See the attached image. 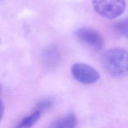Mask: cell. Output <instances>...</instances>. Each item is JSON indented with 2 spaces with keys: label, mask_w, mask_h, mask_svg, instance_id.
I'll use <instances>...</instances> for the list:
<instances>
[{
  "label": "cell",
  "mask_w": 128,
  "mask_h": 128,
  "mask_svg": "<svg viewBox=\"0 0 128 128\" xmlns=\"http://www.w3.org/2000/svg\"><path fill=\"white\" fill-rule=\"evenodd\" d=\"M101 64L109 74L124 77L128 73V52L121 48L109 50L102 56Z\"/></svg>",
  "instance_id": "1"
},
{
  "label": "cell",
  "mask_w": 128,
  "mask_h": 128,
  "mask_svg": "<svg viewBox=\"0 0 128 128\" xmlns=\"http://www.w3.org/2000/svg\"><path fill=\"white\" fill-rule=\"evenodd\" d=\"M92 7L101 17L112 20L121 16L126 9L124 0H92Z\"/></svg>",
  "instance_id": "2"
},
{
  "label": "cell",
  "mask_w": 128,
  "mask_h": 128,
  "mask_svg": "<svg viewBox=\"0 0 128 128\" xmlns=\"http://www.w3.org/2000/svg\"><path fill=\"white\" fill-rule=\"evenodd\" d=\"M71 73L78 81L84 84L95 83L100 78V74L94 68L83 62L74 64Z\"/></svg>",
  "instance_id": "3"
},
{
  "label": "cell",
  "mask_w": 128,
  "mask_h": 128,
  "mask_svg": "<svg viewBox=\"0 0 128 128\" xmlns=\"http://www.w3.org/2000/svg\"><path fill=\"white\" fill-rule=\"evenodd\" d=\"M76 36L80 42L94 50H101L104 46L103 38L94 29L80 28L76 31Z\"/></svg>",
  "instance_id": "4"
},
{
  "label": "cell",
  "mask_w": 128,
  "mask_h": 128,
  "mask_svg": "<svg viewBox=\"0 0 128 128\" xmlns=\"http://www.w3.org/2000/svg\"><path fill=\"white\" fill-rule=\"evenodd\" d=\"M61 55L55 46H50L44 50L42 54V62L48 67H54L60 62Z\"/></svg>",
  "instance_id": "5"
},
{
  "label": "cell",
  "mask_w": 128,
  "mask_h": 128,
  "mask_svg": "<svg viewBox=\"0 0 128 128\" xmlns=\"http://www.w3.org/2000/svg\"><path fill=\"white\" fill-rule=\"evenodd\" d=\"M76 118L74 114H68L55 121L50 128H75Z\"/></svg>",
  "instance_id": "6"
},
{
  "label": "cell",
  "mask_w": 128,
  "mask_h": 128,
  "mask_svg": "<svg viewBox=\"0 0 128 128\" xmlns=\"http://www.w3.org/2000/svg\"><path fill=\"white\" fill-rule=\"evenodd\" d=\"M41 114L40 112L35 111L30 116L24 118L15 128H31L38 121Z\"/></svg>",
  "instance_id": "7"
},
{
  "label": "cell",
  "mask_w": 128,
  "mask_h": 128,
  "mask_svg": "<svg viewBox=\"0 0 128 128\" xmlns=\"http://www.w3.org/2000/svg\"><path fill=\"white\" fill-rule=\"evenodd\" d=\"M128 20L127 18L122 19L116 22L115 25V30L119 35L123 37L128 36Z\"/></svg>",
  "instance_id": "8"
},
{
  "label": "cell",
  "mask_w": 128,
  "mask_h": 128,
  "mask_svg": "<svg viewBox=\"0 0 128 128\" xmlns=\"http://www.w3.org/2000/svg\"><path fill=\"white\" fill-rule=\"evenodd\" d=\"M52 106V100L50 99H44L42 100L39 102L36 107V111H38L40 113L47 110H50Z\"/></svg>",
  "instance_id": "9"
},
{
  "label": "cell",
  "mask_w": 128,
  "mask_h": 128,
  "mask_svg": "<svg viewBox=\"0 0 128 128\" xmlns=\"http://www.w3.org/2000/svg\"><path fill=\"white\" fill-rule=\"evenodd\" d=\"M4 113V105L2 103V101L0 99V121H1V119H2V116H3Z\"/></svg>",
  "instance_id": "10"
}]
</instances>
